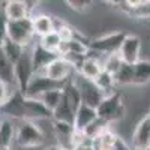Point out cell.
<instances>
[{"instance_id":"6da1fadb","label":"cell","mask_w":150,"mask_h":150,"mask_svg":"<svg viewBox=\"0 0 150 150\" xmlns=\"http://www.w3.org/2000/svg\"><path fill=\"white\" fill-rule=\"evenodd\" d=\"M45 143V138L38 128V125L30 120L15 122V144L23 150L38 149Z\"/></svg>"},{"instance_id":"7a4b0ae2","label":"cell","mask_w":150,"mask_h":150,"mask_svg":"<svg viewBox=\"0 0 150 150\" xmlns=\"http://www.w3.org/2000/svg\"><path fill=\"white\" fill-rule=\"evenodd\" d=\"M96 111H98V117L107 122L108 125L120 123L126 116V107H125L123 96L119 92L105 96L102 102L99 104V107L96 108Z\"/></svg>"},{"instance_id":"3957f363","label":"cell","mask_w":150,"mask_h":150,"mask_svg":"<svg viewBox=\"0 0 150 150\" xmlns=\"http://www.w3.org/2000/svg\"><path fill=\"white\" fill-rule=\"evenodd\" d=\"M126 32L125 30H114V32H108L101 36H96L89 42V50L96 51L102 56H110V54H116L119 53V50L122 47V42L126 38Z\"/></svg>"},{"instance_id":"277c9868","label":"cell","mask_w":150,"mask_h":150,"mask_svg":"<svg viewBox=\"0 0 150 150\" xmlns=\"http://www.w3.org/2000/svg\"><path fill=\"white\" fill-rule=\"evenodd\" d=\"M6 38L24 48H30L35 42V33L32 27V20L24 18L20 21H8L6 23Z\"/></svg>"},{"instance_id":"5b68a950","label":"cell","mask_w":150,"mask_h":150,"mask_svg":"<svg viewBox=\"0 0 150 150\" xmlns=\"http://www.w3.org/2000/svg\"><path fill=\"white\" fill-rule=\"evenodd\" d=\"M74 83L77 84L78 87V90L81 93V102L84 105H89L92 108H98L99 104L102 102V99L105 98L102 95V92L96 87V84L90 80H86L83 78L81 75H78L77 72L74 74V77H72Z\"/></svg>"},{"instance_id":"8992f818","label":"cell","mask_w":150,"mask_h":150,"mask_svg":"<svg viewBox=\"0 0 150 150\" xmlns=\"http://www.w3.org/2000/svg\"><path fill=\"white\" fill-rule=\"evenodd\" d=\"M14 72H15V86H17L18 92L24 96L27 86L35 74L32 59H30V48H26V51L21 56V59L14 65Z\"/></svg>"},{"instance_id":"52a82bcc","label":"cell","mask_w":150,"mask_h":150,"mask_svg":"<svg viewBox=\"0 0 150 150\" xmlns=\"http://www.w3.org/2000/svg\"><path fill=\"white\" fill-rule=\"evenodd\" d=\"M42 74H45L50 80L57 83V84H65L66 81H69L74 77L75 69L65 57L59 56L45 68V71Z\"/></svg>"},{"instance_id":"ba28073f","label":"cell","mask_w":150,"mask_h":150,"mask_svg":"<svg viewBox=\"0 0 150 150\" xmlns=\"http://www.w3.org/2000/svg\"><path fill=\"white\" fill-rule=\"evenodd\" d=\"M141 50H143V41L138 35L128 33L125 41L122 42V47L119 50V56L123 63L135 65L138 60H141Z\"/></svg>"},{"instance_id":"9c48e42d","label":"cell","mask_w":150,"mask_h":150,"mask_svg":"<svg viewBox=\"0 0 150 150\" xmlns=\"http://www.w3.org/2000/svg\"><path fill=\"white\" fill-rule=\"evenodd\" d=\"M57 87H63V84H57L51 81L45 74H33V77L26 89L24 96L26 98H33V99H39L45 92L57 89Z\"/></svg>"},{"instance_id":"30bf717a","label":"cell","mask_w":150,"mask_h":150,"mask_svg":"<svg viewBox=\"0 0 150 150\" xmlns=\"http://www.w3.org/2000/svg\"><path fill=\"white\" fill-rule=\"evenodd\" d=\"M131 147L132 150H143L150 147V117L147 114L137 122L131 134Z\"/></svg>"},{"instance_id":"8fae6325","label":"cell","mask_w":150,"mask_h":150,"mask_svg":"<svg viewBox=\"0 0 150 150\" xmlns=\"http://www.w3.org/2000/svg\"><path fill=\"white\" fill-rule=\"evenodd\" d=\"M2 117L11 119V120H24L26 119V110H24V96L20 92H15L9 98V101L0 107Z\"/></svg>"},{"instance_id":"7c38bea8","label":"cell","mask_w":150,"mask_h":150,"mask_svg":"<svg viewBox=\"0 0 150 150\" xmlns=\"http://www.w3.org/2000/svg\"><path fill=\"white\" fill-rule=\"evenodd\" d=\"M57 57H59L57 54L50 53L45 48H42L39 45V42H35L30 47V59H32V65H33L35 74H42L45 71V68Z\"/></svg>"},{"instance_id":"4fadbf2b","label":"cell","mask_w":150,"mask_h":150,"mask_svg":"<svg viewBox=\"0 0 150 150\" xmlns=\"http://www.w3.org/2000/svg\"><path fill=\"white\" fill-rule=\"evenodd\" d=\"M3 15L6 21H20L24 18H30V11L26 0H9L2 6Z\"/></svg>"},{"instance_id":"5bb4252c","label":"cell","mask_w":150,"mask_h":150,"mask_svg":"<svg viewBox=\"0 0 150 150\" xmlns=\"http://www.w3.org/2000/svg\"><path fill=\"white\" fill-rule=\"evenodd\" d=\"M24 110H26V119L24 120L38 122V120L53 119V112L48 111L39 99H33V98H26L24 96Z\"/></svg>"},{"instance_id":"9a60e30c","label":"cell","mask_w":150,"mask_h":150,"mask_svg":"<svg viewBox=\"0 0 150 150\" xmlns=\"http://www.w3.org/2000/svg\"><path fill=\"white\" fill-rule=\"evenodd\" d=\"M95 120H98V111H96V108H92L89 105L81 104L78 107V110L75 111L74 128H75V131L84 132V129L89 128Z\"/></svg>"},{"instance_id":"2e32d148","label":"cell","mask_w":150,"mask_h":150,"mask_svg":"<svg viewBox=\"0 0 150 150\" xmlns=\"http://www.w3.org/2000/svg\"><path fill=\"white\" fill-rule=\"evenodd\" d=\"M32 20V27H33V33L38 39L50 35L54 32V26H53V15L42 12V14H36L30 17Z\"/></svg>"},{"instance_id":"e0dca14e","label":"cell","mask_w":150,"mask_h":150,"mask_svg":"<svg viewBox=\"0 0 150 150\" xmlns=\"http://www.w3.org/2000/svg\"><path fill=\"white\" fill-rule=\"evenodd\" d=\"M102 72V65H101V62L90 57V56H86L84 60L81 62V65L77 71L78 75H81L83 78L86 80H90V81H95L96 77L99 74Z\"/></svg>"},{"instance_id":"ac0fdd59","label":"cell","mask_w":150,"mask_h":150,"mask_svg":"<svg viewBox=\"0 0 150 150\" xmlns=\"http://www.w3.org/2000/svg\"><path fill=\"white\" fill-rule=\"evenodd\" d=\"M15 144V120L0 119V147H12Z\"/></svg>"},{"instance_id":"d6986e66","label":"cell","mask_w":150,"mask_h":150,"mask_svg":"<svg viewBox=\"0 0 150 150\" xmlns=\"http://www.w3.org/2000/svg\"><path fill=\"white\" fill-rule=\"evenodd\" d=\"M150 84V60L141 59L134 65V86Z\"/></svg>"},{"instance_id":"ffe728a7","label":"cell","mask_w":150,"mask_h":150,"mask_svg":"<svg viewBox=\"0 0 150 150\" xmlns=\"http://www.w3.org/2000/svg\"><path fill=\"white\" fill-rule=\"evenodd\" d=\"M128 17L135 20H149L150 18V0H138V2H128Z\"/></svg>"},{"instance_id":"44dd1931","label":"cell","mask_w":150,"mask_h":150,"mask_svg":"<svg viewBox=\"0 0 150 150\" xmlns=\"http://www.w3.org/2000/svg\"><path fill=\"white\" fill-rule=\"evenodd\" d=\"M63 98L66 99V102L72 107V110L74 111H77L78 110V107L83 104L81 102V93H80V90H78V87H77V84L74 83V80L71 78L69 81H66L65 84H63Z\"/></svg>"},{"instance_id":"7402d4cb","label":"cell","mask_w":150,"mask_h":150,"mask_svg":"<svg viewBox=\"0 0 150 150\" xmlns=\"http://www.w3.org/2000/svg\"><path fill=\"white\" fill-rule=\"evenodd\" d=\"M93 83L96 84L98 89L102 92L104 96H108V95H112V93L117 92L116 90L117 84H116V80H114V75H111L105 71H102L101 74H99Z\"/></svg>"},{"instance_id":"603a6c76","label":"cell","mask_w":150,"mask_h":150,"mask_svg":"<svg viewBox=\"0 0 150 150\" xmlns=\"http://www.w3.org/2000/svg\"><path fill=\"white\" fill-rule=\"evenodd\" d=\"M74 117H75V111H74L72 107L66 102V99L62 98L59 107L53 111V120H54V122H62V123L74 125Z\"/></svg>"},{"instance_id":"cb8c5ba5","label":"cell","mask_w":150,"mask_h":150,"mask_svg":"<svg viewBox=\"0 0 150 150\" xmlns=\"http://www.w3.org/2000/svg\"><path fill=\"white\" fill-rule=\"evenodd\" d=\"M2 51H3V54L6 56V59L11 62L12 65H15L17 62L21 59V56L24 54V51H26V48L24 47H21V45H18V44H15V42H12V41H9L8 38H6V41L2 44Z\"/></svg>"},{"instance_id":"d4e9b609","label":"cell","mask_w":150,"mask_h":150,"mask_svg":"<svg viewBox=\"0 0 150 150\" xmlns=\"http://www.w3.org/2000/svg\"><path fill=\"white\" fill-rule=\"evenodd\" d=\"M0 80L8 83L9 86H15V72H14V65L6 59L3 54L2 48H0Z\"/></svg>"},{"instance_id":"484cf974","label":"cell","mask_w":150,"mask_h":150,"mask_svg":"<svg viewBox=\"0 0 150 150\" xmlns=\"http://www.w3.org/2000/svg\"><path fill=\"white\" fill-rule=\"evenodd\" d=\"M63 87H57V89H53V90H48V92H45L41 98H39V101L45 105V108L48 110V111H54L57 107H59V104H60V101H62V98H63Z\"/></svg>"},{"instance_id":"4316f807","label":"cell","mask_w":150,"mask_h":150,"mask_svg":"<svg viewBox=\"0 0 150 150\" xmlns=\"http://www.w3.org/2000/svg\"><path fill=\"white\" fill-rule=\"evenodd\" d=\"M38 42H39V45H41L42 48H45L47 51L54 53V54L59 56L60 47H62V42H63V41L60 39V36H59L56 32H53V33H50V35L41 38V39H38Z\"/></svg>"},{"instance_id":"83f0119b","label":"cell","mask_w":150,"mask_h":150,"mask_svg":"<svg viewBox=\"0 0 150 150\" xmlns=\"http://www.w3.org/2000/svg\"><path fill=\"white\" fill-rule=\"evenodd\" d=\"M114 80L117 86H132L134 84V65L123 63L116 72Z\"/></svg>"},{"instance_id":"f1b7e54d","label":"cell","mask_w":150,"mask_h":150,"mask_svg":"<svg viewBox=\"0 0 150 150\" xmlns=\"http://www.w3.org/2000/svg\"><path fill=\"white\" fill-rule=\"evenodd\" d=\"M110 126L111 125H108L107 122H104V120H101L98 117V120H95L89 128H86L84 129V135H86V138H89V140H96V138H99L107 129H110Z\"/></svg>"},{"instance_id":"f546056e","label":"cell","mask_w":150,"mask_h":150,"mask_svg":"<svg viewBox=\"0 0 150 150\" xmlns=\"http://www.w3.org/2000/svg\"><path fill=\"white\" fill-rule=\"evenodd\" d=\"M122 65H123V62H122L119 53L110 54V56H105L104 60H102V71H105L111 75H116V72L120 69Z\"/></svg>"},{"instance_id":"4dcf8cb0","label":"cell","mask_w":150,"mask_h":150,"mask_svg":"<svg viewBox=\"0 0 150 150\" xmlns=\"http://www.w3.org/2000/svg\"><path fill=\"white\" fill-rule=\"evenodd\" d=\"M68 8L72 9L74 12H77V14H86L87 11H90L93 6L92 2H87V0H69L66 2Z\"/></svg>"},{"instance_id":"1f68e13d","label":"cell","mask_w":150,"mask_h":150,"mask_svg":"<svg viewBox=\"0 0 150 150\" xmlns=\"http://www.w3.org/2000/svg\"><path fill=\"white\" fill-rule=\"evenodd\" d=\"M11 87L12 86H9L8 83L0 80V107H3L9 101V98L14 95L15 92H18V90H11ZM15 89H17V87H15Z\"/></svg>"},{"instance_id":"d6a6232c","label":"cell","mask_w":150,"mask_h":150,"mask_svg":"<svg viewBox=\"0 0 150 150\" xmlns=\"http://www.w3.org/2000/svg\"><path fill=\"white\" fill-rule=\"evenodd\" d=\"M6 18L5 15L2 14L0 15V47H2V44L6 41Z\"/></svg>"},{"instance_id":"836d02e7","label":"cell","mask_w":150,"mask_h":150,"mask_svg":"<svg viewBox=\"0 0 150 150\" xmlns=\"http://www.w3.org/2000/svg\"><path fill=\"white\" fill-rule=\"evenodd\" d=\"M112 150H132V147H131V144H128L126 141H125V138H122V137L119 135Z\"/></svg>"},{"instance_id":"e575fe53","label":"cell","mask_w":150,"mask_h":150,"mask_svg":"<svg viewBox=\"0 0 150 150\" xmlns=\"http://www.w3.org/2000/svg\"><path fill=\"white\" fill-rule=\"evenodd\" d=\"M75 150H98L96 146H95V141L93 140H89V138H86L83 144H80Z\"/></svg>"},{"instance_id":"d590c367","label":"cell","mask_w":150,"mask_h":150,"mask_svg":"<svg viewBox=\"0 0 150 150\" xmlns=\"http://www.w3.org/2000/svg\"><path fill=\"white\" fill-rule=\"evenodd\" d=\"M44 150H62V149H60L59 146H56V144H48Z\"/></svg>"},{"instance_id":"8d00e7d4","label":"cell","mask_w":150,"mask_h":150,"mask_svg":"<svg viewBox=\"0 0 150 150\" xmlns=\"http://www.w3.org/2000/svg\"><path fill=\"white\" fill-rule=\"evenodd\" d=\"M0 150H12V147H0Z\"/></svg>"},{"instance_id":"74e56055","label":"cell","mask_w":150,"mask_h":150,"mask_svg":"<svg viewBox=\"0 0 150 150\" xmlns=\"http://www.w3.org/2000/svg\"><path fill=\"white\" fill-rule=\"evenodd\" d=\"M147 116L150 117V107H149V112H147Z\"/></svg>"},{"instance_id":"f35d334b","label":"cell","mask_w":150,"mask_h":150,"mask_svg":"<svg viewBox=\"0 0 150 150\" xmlns=\"http://www.w3.org/2000/svg\"><path fill=\"white\" fill-rule=\"evenodd\" d=\"M143 150H150V147H147V149H143Z\"/></svg>"}]
</instances>
